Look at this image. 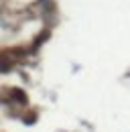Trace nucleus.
<instances>
[{
	"label": "nucleus",
	"instance_id": "obj_1",
	"mask_svg": "<svg viewBox=\"0 0 130 132\" xmlns=\"http://www.w3.org/2000/svg\"><path fill=\"white\" fill-rule=\"evenodd\" d=\"M12 98L18 100L20 104H25V102H27V96L22 94V89H14V92H12Z\"/></svg>",
	"mask_w": 130,
	"mask_h": 132
}]
</instances>
